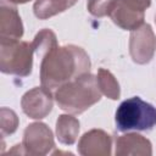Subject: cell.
I'll return each mask as SVG.
<instances>
[{
    "label": "cell",
    "mask_w": 156,
    "mask_h": 156,
    "mask_svg": "<svg viewBox=\"0 0 156 156\" xmlns=\"http://www.w3.org/2000/svg\"><path fill=\"white\" fill-rule=\"evenodd\" d=\"M155 22H156V16H155Z\"/></svg>",
    "instance_id": "d6986e66"
},
{
    "label": "cell",
    "mask_w": 156,
    "mask_h": 156,
    "mask_svg": "<svg viewBox=\"0 0 156 156\" xmlns=\"http://www.w3.org/2000/svg\"><path fill=\"white\" fill-rule=\"evenodd\" d=\"M54 100L51 90L41 87H35L27 93L21 99L22 111L33 119H41L46 117L52 110Z\"/></svg>",
    "instance_id": "ba28073f"
},
{
    "label": "cell",
    "mask_w": 156,
    "mask_h": 156,
    "mask_svg": "<svg viewBox=\"0 0 156 156\" xmlns=\"http://www.w3.org/2000/svg\"><path fill=\"white\" fill-rule=\"evenodd\" d=\"M96 82H98L101 94H104L105 96H107L111 100L119 99V95H121L119 84H118L117 79L115 78V76L108 69L99 68L98 76H96Z\"/></svg>",
    "instance_id": "5bb4252c"
},
{
    "label": "cell",
    "mask_w": 156,
    "mask_h": 156,
    "mask_svg": "<svg viewBox=\"0 0 156 156\" xmlns=\"http://www.w3.org/2000/svg\"><path fill=\"white\" fill-rule=\"evenodd\" d=\"M22 146L26 155L44 156L55 147L54 134L45 123H30L23 132Z\"/></svg>",
    "instance_id": "8992f818"
},
{
    "label": "cell",
    "mask_w": 156,
    "mask_h": 156,
    "mask_svg": "<svg viewBox=\"0 0 156 156\" xmlns=\"http://www.w3.org/2000/svg\"><path fill=\"white\" fill-rule=\"evenodd\" d=\"M79 133V121L71 115H60L56 121V136L63 145L76 143Z\"/></svg>",
    "instance_id": "7c38bea8"
},
{
    "label": "cell",
    "mask_w": 156,
    "mask_h": 156,
    "mask_svg": "<svg viewBox=\"0 0 156 156\" xmlns=\"http://www.w3.org/2000/svg\"><path fill=\"white\" fill-rule=\"evenodd\" d=\"M58 107L67 113L79 115L101 99L96 77L90 72L58 87L54 94Z\"/></svg>",
    "instance_id": "7a4b0ae2"
},
{
    "label": "cell",
    "mask_w": 156,
    "mask_h": 156,
    "mask_svg": "<svg viewBox=\"0 0 156 156\" xmlns=\"http://www.w3.org/2000/svg\"><path fill=\"white\" fill-rule=\"evenodd\" d=\"M77 149L82 156H110L112 138L102 129H91L82 135Z\"/></svg>",
    "instance_id": "30bf717a"
},
{
    "label": "cell",
    "mask_w": 156,
    "mask_h": 156,
    "mask_svg": "<svg viewBox=\"0 0 156 156\" xmlns=\"http://www.w3.org/2000/svg\"><path fill=\"white\" fill-rule=\"evenodd\" d=\"M116 0H88L87 9L94 17L110 16Z\"/></svg>",
    "instance_id": "e0dca14e"
},
{
    "label": "cell",
    "mask_w": 156,
    "mask_h": 156,
    "mask_svg": "<svg viewBox=\"0 0 156 156\" xmlns=\"http://www.w3.org/2000/svg\"><path fill=\"white\" fill-rule=\"evenodd\" d=\"M23 35V23L13 2L0 0V43L20 40Z\"/></svg>",
    "instance_id": "9c48e42d"
},
{
    "label": "cell",
    "mask_w": 156,
    "mask_h": 156,
    "mask_svg": "<svg viewBox=\"0 0 156 156\" xmlns=\"http://www.w3.org/2000/svg\"><path fill=\"white\" fill-rule=\"evenodd\" d=\"M91 63L84 49L69 44L54 46L43 57L40 63V83L52 90L77 77L88 73Z\"/></svg>",
    "instance_id": "6da1fadb"
},
{
    "label": "cell",
    "mask_w": 156,
    "mask_h": 156,
    "mask_svg": "<svg viewBox=\"0 0 156 156\" xmlns=\"http://www.w3.org/2000/svg\"><path fill=\"white\" fill-rule=\"evenodd\" d=\"M10 1L16 5V4H26V2H28V1H30V0H10Z\"/></svg>",
    "instance_id": "ac0fdd59"
},
{
    "label": "cell",
    "mask_w": 156,
    "mask_h": 156,
    "mask_svg": "<svg viewBox=\"0 0 156 156\" xmlns=\"http://www.w3.org/2000/svg\"><path fill=\"white\" fill-rule=\"evenodd\" d=\"M78 0H37L33 5V11L39 20H48L68 10Z\"/></svg>",
    "instance_id": "4fadbf2b"
},
{
    "label": "cell",
    "mask_w": 156,
    "mask_h": 156,
    "mask_svg": "<svg viewBox=\"0 0 156 156\" xmlns=\"http://www.w3.org/2000/svg\"><path fill=\"white\" fill-rule=\"evenodd\" d=\"M117 156L123 155H141L150 156L152 155V145L149 139L138 133H127L116 139V150Z\"/></svg>",
    "instance_id": "8fae6325"
},
{
    "label": "cell",
    "mask_w": 156,
    "mask_h": 156,
    "mask_svg": "<svg viewBox=\"0 0 156 156\" xmlns=\"http://www.w3.org/2000/svg\"><path fill=\"white\" fill-rule=\"evenodd\" d=\"M119 132L151 130L156 126V108L139 96H133L119 104L115 116Z\"/></svg>",
    "instance_id": "3957f363"
},
{
    "label": "cell",
    "mask_w": 156,
    "mask_h": 156,
    "mask_svg": "<svg viewBox=\"0 0 156 156\" xmlns=\"http://www.w3.org/2000/svg\"><path fill=\"white\" fill-rule=\"evenodd\" d=\"M34 54L33 43L29 41L0 43V71L6 74L27 77L32 73Z\"/></svg>",
    "instance_id": "277c9868"
},
{
    "label": "cell",
    "mask_w": 156,
    "mask_h": 156,
    "mask_svg": "<svg viewBox=\"0 0 156 156\" xmlns=\"http://www.w3.org/2000/svg\"><path fill=\"white\" fill-rule=\"evenodd\" d=\"M32 43H33L35 54L43 57L50 49L57 45V39H56V34L51 29L44 28L35 34Z\"/></svg>",
    "instance_id": "9a60e30c"
},
{
    "label": "cell",
    "mask_w": 156,
    "mask_h": 156,
    "mask_svg": "<svg viewBox=\"0 0 156 156\" xmlns=\"http://www.w3.org/2000/svg\"><path fill=\"white\" fill-rule=\"evenodd\" d=\"M18 123H20V121H18V117L15 111H12L7 107H1V110H0V129H1L2 138L13 134L17 130Z\"/></svg>",
    "instance_id": "2e32d148"
},
{
    "label": "cell",
    "mask_w": 156,
    "mask_h": 156,
    "mask_svg": "<svg viewBox=\"0 0 156 156\" xmlns=\"http://www.w3.org/2000/svg\"><path fill=\"white\" fill-rule=\"evenodd\" d=\"M156 51V35L150 24L143 23L132 30L129 37V54L138 65L149 63Z\"/></svg>",
    "instance_id": "52a82bcc"
},
{
    "label": "cell",
    "mask_w": 156,
    "mask_h": 156,
    "mask_svg": "<svg viewBox=\"0 0 156 156\" xmlns=\"http://www.w3.org/2000/svg\"><path fill=\"white\" fill-rule=\"evenodd\" d=\"M151 0H116L110 17L112 22L124 30H134L144 23L145 10Z\"/></svg>",
    "instance_id": "5b68a950"
}]
</instances>
